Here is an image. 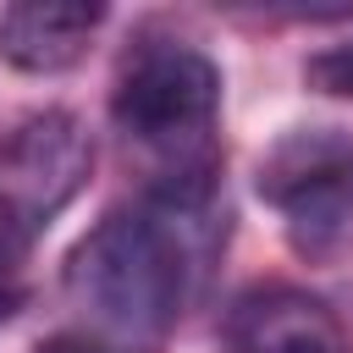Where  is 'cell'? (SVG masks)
<instances>
[{"label":"cell","instance_id":"cell-5","mask_svg":"<svg viewBox=\"0 0 353 353\" xmlns=\"http://www.w3.org/2000/svg\"><path fill=\"white\" fill-rule=\"evenodd\" d=\"M221 342L232 353H347L342 314L298 281H254L221 314Z\"/></svg>","mask_w":353,"mask_h":353},{"label":"cell","instance_id":"cell-3","mask_svg":"<svg viewBox=\"0 0 353 353\" xmlns=\"http://www.w3.org/2000/svg\"><path fill=\"white\" fill-rule=\"evenodd\" d=\"M88 171L94 138L72 110H39L0 143V325L28 303V259Z\"/></svg>","mask_w":353,"mask_h":353},{"label":"cell","instance_id":"cell-2","mask_svg":"<svg viewBox=\"0 0 353 353\" xmlns=\"http://www.w3.org/2000/svg\"><path fill=\"white\" fill-rule=\"evenodd\" d=\"M110 121L127 143L160 160V188L215 182V121H221V66L176 33H138L110 77Z\"/></svg>","mask_w":353,"mask_h":353},{"label":"cell","instance_id":"cell-8","mask_svg":"<svg viewBox=\"0 0 353 353\" xmlns=\"http://www.w3.org/2000/svg\"><path fill=\"white\" fill-rule=\"evenodd\" d=\"M33 353H116L110 342H99V336H88V331H77V325H66V331H50V336H39V347Z\"/></svg>","mask_w":353,"mask_h":353},{"label":"cell","instance_id":"cell-6","mask_svg":"<svg viewBox=\"0 0 353 353\" xmlns=\"http://www.w3.org/2000/svg\"><path fill=\"white\" fill-rule=\"evenodd\" d=\"M105 6L83 0H17L0 11V61L28 77H55L88 55Z\"/></svg>","mask_w":353,"mask_h":353},{"label":"cell","instance_id":"cell-4","mask_svg":"<svg viewBox=\"0 0 353 353\" xmlns=\"http://www.w3.org/2000/svg\"><path fill=\"white\" fill-rule=\"evenodd\" d=\"M259 199L281 215V232L303 265H336L353 254V132L298 127L270 143L254 171Z\"/></svg>","mask_w":353,"mask_h":353},{"label":"cell","instance_id":"cell-1","mask_svg":"<svg viewBox=\"0 0 353 353\" xmlns=\"http://www.w3.org/2000/svg\"><path fill=\"white\" fill-rule=\"evenodd\" d=\"M226 215L210 188H154L132 204L105 210L66 254V303L77 331L116 353H154L182 320L204 259L221 248Z\"/></svg>","mask_w":353,"mask_h":353},{"label":"cell","instance_id":"cell-7","mask_svg":"<svg viewBox=\"0 0 353 353\" xmlns=\"http://www.w3.org/2000/svg\"><path fill=\"white\" fill-rule=\"evenodd\" d=\"M303 83L331 99H353V44H325L303 61Z\"/></svg>","mask_w":353,"mask_h":353}]
</instances>
